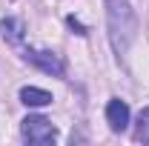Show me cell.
I'll use <instances>...</instances> for the list:
<instances>
[{
    "label": "cell",
    "instance_id": "1",
    "mask_svg": "<svg viewBox=\"0 0 149 146\" xmlns=\"http://www.w3.org/2000/svg\"><path fill=\"white\" fill-rule=\"evenodd\" d=\"M106 26H109V40L115 55H126V49L138 35V17L129 0H106Z\"/></svg>",
    "mask_w": 149,
    "mask_h": 146
},
{
    "label": "cell",
    "instance_id": "2",
    "mask_svg": "<svg viewBox=\"0 0 149 146\" xmlns=\"http://www.w3.org/2000/svg\"><path fill=\"white\" fill-rule=\"evenodd\" d=\"M20 135H23V140H29V143H35V146H46V143H55V140H57L55 123L46 120V117H40V115H29V117H23V123H20Z\"/></svg>",
    "mask_w": 149,
    "mask_h": 146
},
{
    "label": "cell",
    "instance_id": "3",
    "mask_svg": "<svg viewBox=\"0 0 149 146\" xmlns=\"http://www.w3.org/2000/svg\"><path fill=\"white\" fill-rule=\"evenodd\" d=\"M23 57H26V63H32V66H37L40 72L52 74V77H60L63 74V60H60V55H55V52H49V49H26L23 52Z\"/></svg>",
    "mask_w": 149,
    "mask_h": 146
},
{
    "label": "cell",
    "instance_id": "4",
    "mask_svg": "<svg viewBox=\"0 0 149 146\" xmlns=\"http://www.w3.org/2000/svg\"><path fill=\"white\" fill-rule=\"evenodd\" d=\"M106 120H109L112 132H123V129L129 126V106H126V100L112 97L109 106H106Z\"/></svg>",
    "mask_w": 149,
    "mask_h": 146
},
{
    "label": "cell",
    "instance_id": "5",
    "mask_svg": "<svg viewBox=\"0 0 149 146\" xmlns=\"http://www.w3.org/2000/svg\"><path fill=\"white\" fill-rule=\"evenodd\" d=\"M0 35L6 37V43L20 46L23 37H26V26H23L20 17H3V20H0Z\"/></svg>",
    "mask_w": 149,
    "mask_h": 146
},
{
    "label": "cell",
    "instance_id": "6",
    "mask_svg": "<svg viewBox=\"0 0 149 146\" xmlns=\"http://www.w3.org/2000/svg\"><path fill=\"white\" fill-rule=\"evenodd\" d=\"M20 103L23 106H49L52 95L46 89H37V86H23L20 89Z\"/></svg>",
    "mask_w": 149,
    "mask_h": 146
},
{
    "label": "cell",
    "instance_id": "7",
    "mask_svg": "<svg viewBox=\"0 0 149 146\" xmlns=\"http://www.w3.org/2000/svg\"><path fill=\"white\" fill-rule=\"evenodd\" d=\"M66 23H69V29H74V35H86V26H83V23H80V20H74V17H66Z\"/></svg>",
    "mask_w": 149,
    "mask_h": 146
},
{
    "label": "cell",
    "instance_id": "8",
    "mask_svg": "<svg viewBox=\"0 0 149 146\" xmlns=\"http://www.w3.org/2000/svg\"><path fill=\"white\" fill-rule=\"evenodd\" d=\"M138 120H141V123H149V106H143V109H141V115H138Z\"/></svg>",
    "mask_w": 149,
    "mask_h": 146
}]
</instances>
